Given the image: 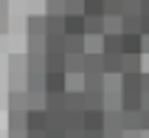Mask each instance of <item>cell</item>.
Returning a JSON list of instances; mask_svg holds the SVG:
<instances>
[{
  "mask_svg": "<svg viewBox=\"0 0 149 138\" xmlns=\"http://www.w3.org/2000/svg\"><path fill=\"white\" fill-rule=\"evenodd\" d=\"M65 79H68L65 71H45V76H42V90H45V96L65 93Z\"/></svg>",
  "mask_w": 149,
  "mask_h": 138,
  "instance_id": "6da1fadb",
  "label": "cell"
},
{
  "mask_svg": "<svg viewBox=\"0 0 149 138\" xmlns=\"http://www.w3.org/2000/svg\"><path fill=\"white\" fill-rule=\"evenodd\" d=\"M48 113L45 110H25V130H45Z\"/></svg>",
  "mask_w": 149,
  "mask_h": 138,
  "instance_id": "7a4b0ae2",
  "label": "cell"
},
{
  "mask_svg": "<svg viewBox=\"0 0 149 138\" xmlns=\"http://www.w3.org/2000/svg\"><path fill=\"white\" fill-rule=\"evenodd\" d=\"M121 93H141V73H118Z\"/></svg>",
  "mask_w": 149,
  "mask_h": 138,
  "instance_id": "3957f363",
  "label": "cell"
},
{
  "mask_svg": "<svg viewBox=\"0 0 149 138\" xmlns=\"http://www.w3.org/2000/svg\"><path fill=\"white\" fill-rule=\"evenodd\" d=\"M65 110L84 113V93L82 90H65Z\"/></svg>",
  "mask_w": 149,
  "mask_h": 138,
  "instance_id": "277c9868",
  "label": "cell"
},
{
  "mask_svg": "<svg viewBox=\"0 0 149 138\" xmlns=\"http://www.w3.org/2000/svg\"><path fill=\"white\" fill-rule=\"evenodd\" d=\"M104 127V113L101 110H84L82 113V130H101Z\"/></svg>",
  "mask_w": 149,
  "mask_h": 138,
  "instance_id": "5b68a950",
  "label": "cell"
},
{
  "mask_svg": "<svg viewBox=\"0 0 149 138\" xmlns=\"http://www.w3.org/2000/svg\"><path fill=\"white\" fill-rule=\"evenodd\" d=\"M62 31L65 34H84V14H65Z\"/></svg>",
  "mask_w": 149,
  "mask_h": 138,
  "instance_id": "8992f818",
  "label": "cell"
},
{
  "mask_svg": "<svg viewBox=\"0 0 149 138\" xmlns=\"http://www.w3.org/2000/svg\"><path fill=\"white\" fill-rule=\"evenodd\" d=\"M124 57L121 54H101V71L104 73H121Z\"/></svg>",
  "mask_w": 149,
  "mask_h": 138,
  "instance_id": "52a82bcc",
  "label": "cell"
},
{
  "mask_svg": "<svg viewBox=\"0 0 149 138\" xmlns=\"http://www.w3.org/2000/svg\"><path fill=\"white\" fill-rule=\"evenodd\" d=\"M124 113H141V93H118Z\"/></svg>",
  "mask_w": 149,
  "mask_h": 138,
  "instance_id": "ba28073f",
  "label": "cell"
},
{
  "mask_svg": "<svg viewBox=\"0 0 149 138\" xmlns=\"http://www.w3.org/2000/svg\"><path fill=\"white\" fill-rule=\"evenodd\" d=\"M65 54H84V34H65Z\"/></svg>",
  "mask_w": 149,
  "mask_h": 138,
  "instance_id": "9c48e42d",
  "label": "cell"
},
{
  "mask_svg": "<svg viewBox=\"0 0 149 138\" xmlns=\"http://www.w3.org/2000/svg\"><path fill=\"white\" fill-rule=\"evenodd\" d=\"M101 54H121V34H101Z\"/></svg>",
  "mask_w": 149,
  "mask_h": 138,
  "instance_id": "30bf717a",
  "label": "cell"
},
{
  "mask_svg": "<svg viewBox=\"0 0 149 138\" xmlns=\"http://www.w3.org/2000/svg\"><path fill=\"white\" fill-rule=\"evenodd\" d=\"M121 54H141V34H121Z\"/></svg>",
  "mask_w": 149,
  "mask_h": 138,
  "instance_id": "8fae6325",
  "label": "cell"
},
{
  "mask_svg": "<svg viewBox=\"0 0 149 138\" xmlns=\"http://www.w3.org/2000/svg\"><path fill=\"white\" fill-rule=\"evenodd\" d=\"M82 73H104L101 71V54H82Z\"/></svg>",
  "mask_w": 149,
  "mask_h": 138,
  "instance_id": "7c38bea8",
  "label": "cell"
},
{
  "mask_svg": "<svg viewBox=\"0 0 149 138\" xmlns=\"http://www.w3.org/2000/svg\"><path fill=\"white\" fill-rule=\"evenodd\" d=\"M65 34H45V54H65Z\"/></svg>",
  "mask_w": 149,
  "mask_h": 138,
  "instance_id": "4fadbf2b",
  "label": "cell"
},
{
  "mask_svg": "<svg viewBox=\"0 0 149 138\" xmlns=\"http://www.w3.org/2000/svg\"><path fill=\"white\" fill-rule=\"evenodd\" d=\"M121 34H141V17L138 14H121Z\"/></svg>",
  "mask_w": 149,
  "mask_h": 138,
  "instance_id": "5bb4252c",
  "label": "cell"
},
{
  "mask_svg": "<svg viewBox=\"0 0 149 138\" xmlns=\"http://www.w3.org/2000/svg\"><path fill=\"white\" fill-rule=\"evenodd\" d=\"M124 57V68H121V73H141V57L143 54H121Z\"/></svg>",
  "mask_w": 149,
  "mask_h": 138,
  "instance_id": "9a60e30c",
  "label": "cell"
},
{
  "mask_svg": "<svg viewBox=\"0 0 149 138\" xmlns=\"http://www.w3.org/2000/svg\"><path fill=\"white\" fill-rule=\"evenodd\" d=\"M62 130H82V113H70V110H65V116H62Z\"/></svg>",
  "mask_w": 149,
  "mask_h": 138,
  "instance_id": "2e32d148",
  "label": "cell"
},
{
  "mask_svg": "<svg viewBox=\"0 0 149 138\" xmlns=\"http://www.w3.org/2000/svg\"><path fill=\"white\" fill-rule=\"evenodd\" d=\"M121 130H141V113H124L121 110Z\"/></svg>",
  "mask_w": 149,
  "mask_h": 138,
  "instance_id": "e0dca14e",
  "label": "cell"
},
{
  "mask_svg": "<svg viewBox=\"0 0 149 138\" xmlns=\"http://www.w3.org/2000/svg\"><path fill=\"white\" fill-rule=\"evenodd\" d=\"M82 8H84V17H101L104 14V0H84Z\"/></svg>",
  "mask_w": 149,
  "mask_h": 138,
  "instance_id": "ac0fdd59",
  "label": "cell"
},
{
  "mask_svg": "<svg viewBox=\"0 0 149 138\" xmlns=\"http://www.w3.org/2000/svg\"><path fill=\"white\" fill-rule=\"evenodd\" d=\"M28 37H45V17H28Z\"/></svg>",
  "mask_w": 149,
  "mask_h": 138,
  "instance_id": "d6986e66",
  "label": "cell"
},
{
  "mask_svg": "<svg viewBox=\"0 0 149 138\" xmlns=\"http://www.w3.org/2000/svg\"><path fill=\"white\" fill-rule=\"evenodd\" d=\"M84 37H101V17H84Z\"/></svg>",
  "mask_w": 149,
  "mask_h": 138,
  "instance_id": "ffe728a7",
  "label": "cell"
},
{
  "mask_svg": "<svg viewBox=\"0 0 149 138\" xmlns=\"http://www.w3.org/2000/svg\"><path fill=\"white\" fill-rule=\"evenodd\" d=\"M101 34H121V17H101Z\"/></svg>",
  "mask_w": 149,
  "mask_h": 138,
  "instance_id": "44dd1931",
  "label": "cell"
},
{
  "mask_svg": "<svg viewBox=\"0 0 149 138\" xmlns=\"http://www.w3.org/2000/svg\"><path fill=\"white\" fill-rule=\"evenodd\" d=\"M45 71H65V54H45Z\"/></svg>",
  "mask_w": 149,
  "mask_h": 138,
  "instance_id": "7402d4cb",
  "label": "cell"
},
{
  "mask_svg": "<svg viewBox=\"0 0 149 138\" xmlns=\"http://www.w3.org/2000/svg\"><path fill=\"white\" fill-rule=\"evenodd\" d=\"M124 14V0H104V14L101 17H121Z\"/></svg>",
  "mask_w": 149,
  "mask_h": 138,
  "instance_id": "603a6c76",
  "label": "cell"
},
{
  "mask_svg": "<svg viewBox=\"0 0 149 138\" xmlns=\"http://www.w3.org/2000/svg\"><path fill=\"white\" fill-rule=\"evenodd\" d=\"M65 73H82V54H65Z\"/></svg>",
  "mask_w": 149,
  "mask_h": 138,
  "instance_id": "cb8c5ba5",
  "label": "cell"
},
{
  "mask_svg": "<svg viewBox=\"0 0 149 138\" xmlns=\"http://www.w3.org/2000/svg\"><path fill=\"white\" fill-rule=\"evenodd\" d=\"M62 20H65V17L45 14V34H65V31H62Z\"/></svg>",
  "mask_w": 149,
  "mask_h": 138,
  "instance_id": "d4e9b609",
  "label": "cell"
},
{
  "mask_svg": "<svg viewBox=\"0 0 149 138\" xmlns=\"http://www.w3.org/2000/svg\"><path fill=\"white\" fill-rule=\"evenodd\" d=\"M42 76L45 73H28V93H45L42 90Z\"/></svg>",
  "mask_w": 149,
  "mask_h": 138,
  "instance_id": "484cf974",
  "label": "cell"
},
{
  "mask_svg": "<svg viewBox=\"0 0 149 138\" xmlns=\"http://www.w3.org/2000/svg\"><path fill=\"white\" fill-rule=\"evenodd\" d=\"M84 54H101V37H84Z\"/></svg>",
  "mask_w": 149,
  "mask_h": 138,
  "instance_id": "4316f807",
  "label": "cell"
},
{
  "mask_svg": "<svg viewBox=\"0 0 149 138\" xmlns=\"http://www.w3.org/2000/svg\"><path fill=\"white\" fill-rule=\"evenodd\" d=\"M45 14L65 17V0H48V11H45Z\"/></svg>",
  "mask_w": 149,
  "mask_h": 138,
  "instance_id": "83f0119b",
  "label": "cell"
},
{
  "mask_svg": "<svg viewBox=\"0 0 149 138\" xmlns=\"http://www.w3.org/2000/svg\"><path fill=\"white\" fill-rule=\"evenodd\" d=\"M11 110H28V104H25V93H14V96H11Z\"/></svg>",
  "mask_w": 149,
  "mask_h": 138,
  "instance_id": "f1b7e54d",
  "label": "cell"
},
{
  "mask_svg": "<svg viewBox=\"0 0 149 138\" xmlns=\"http://www.w3.org/2000/svg\"><path fill=\"white\" fill-rule=\"evenodd\" d=\"M141 93H149V73L141 71Z\"/></svg>",
  "mask_w": 149,
  "mask_h": 138,
  "instance_id": "f546056e",
  "label": "cell"
},
{
  "mask_svg": "<svg viewBox=\"0 0 149 138\" xmlns=\"http://www.w3.org/2000/svg\"><path fill=\"white\" fill-rule=\"evenodd\" d=\"M121 130H101V138H121Z\"/></svg>",
  "mask_w": 149,
  "mask_h": 138,
  "instance_id": "4dcf8cb0",
  "label": "cell"
},
{
  "mask_svg": "<svg viewBox=\"0 0 149 138\" xmlns=\"http://www.w3.org/2000/svg\"><path fill=\"white\" fill-rule=\"evenodd\" d=\"M141 113H149V93H141Z\"/></svg>",
  "mask_w": 149,
  "mask_h": 138,
  "instance_id": "1f68e13d",
  "label": "cell"
},
{
  "mask_svg": "<svg viewBox=\"0 0 149 138\" xmlns=\"http://www.w3.org/2000/svg\"><path fill=\"white\" fill-rule=\"evenodd\" d=\"M141 54H149V34H141Z\"/></svg>",
  "mask_w": 149,
  "mask_h": 138,
  "instance_id": "d6a6232c",
  "label": "cell"
},
{
  "mask_svg": "<svg viewBox=\"0 0 149 138\" xmlns=\"http://www.w3.org/2000/svg\"><path fill=\"white\" fill-rule=\"evenodd\" d=\"M25 138H45V130H25Z\"/></svg>",
  "mask_w": 149,
  "mask_h": 138,
  "instance_id": "836d02e7",
  "label": "cell"
},
{
  "mask_svg": "<svg viewBox=\"0 0 149 138\" xmlns=\"http://www.w3.org/2000/svg\"><path fill=\"white\" fill-rule=\"evenodd\" d=\"M124 135L121 138H141V130H121Z\"/></svg>",
  "mask_w": 149,
  "mask_h": 138,
  "instance_id": "e575fe53",
  "label": "cell"
},
{
  "mask_svg": "<svg viewBox=\"0 0 149 138\" xmlns=\"http://www.w3.org/2000/svg\"><path fill=\"white\" fill-rule=\"evenodd\" d=\"M82 138H101V130H84Z\"/></svg>",
  "mask_w": 149,
  "mask_h": 138,
  "instance_id": "d590c367",
  "label": "cell"
},
{
  "mask_svg": "<svg viewBox=\"0 0 149 138\" xmlns=\"http://www.w3.org/2000/svg\"><path fill=\"white\" fill-rule=\"evenodd\" d=\"M149 130V113H141V132Z\"/></svg>",
  "mask_w": 149,
  "mask_h": 138,
  "instance_id": "8d00e7d4",
  "label": "cell"
},
{
  "mask_svg": "<svg viewBox=\"0 0 149 138\" xmlns=\"http://www.w3.org/2000/svg\"><path fill=\"white\" fill-rule=\"evenodd\" d=\"M82 132H84V130H68L65 138H82Z\"/></svg>",
  "mask_w": 149,
  "mask_h": 138,
  "instance_id": "74e56055",
  "label": "cell"
},
{
  "mask_svg": "<svg viewBox=\"0 0 149 138\" xmlns=\"http://www.w3.org/2000/svg\"><path fill=\"white\" fill-rule=\"evenodd\" d=\"M11 138H25V132H17V130H11Z\"/></svg>",
  "mask_w": 149,
  "mask_h": 138,
  "instance_id": "f35d334b",
  "label": "cell"
},
{
  "mask_svg": "<svg viewBox=\"0 0 149 138\" xmlns=\"http://www.w3.org/2000/svg\"><path fill=\"white\" fill-rule=\"evenodd\" d=\"M141 3H149V0H141Z\"/></svg>",
  "mask_w": 149,
  "mask_h": 138,
  "instance_id": "ab89813d",
  "label": "cell"
}]
</instances>
